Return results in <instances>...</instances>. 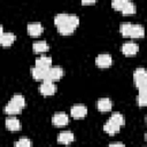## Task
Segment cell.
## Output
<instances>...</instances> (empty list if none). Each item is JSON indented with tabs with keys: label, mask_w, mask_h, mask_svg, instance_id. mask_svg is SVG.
Instances as JSON below:
<instances>
[{
	"label": "cell",
	"mask_w": 147,
	"mask_h": 147,
	"mask_svg": "<svg viewBox=\"0 0 147 147\" xmlns=\"http://www.w3.org/2000/svg\"><path fill=\"white\" fill-rule=\"evenodd\" d=\"M32 49L34 53H45L49 49V46L46 41L40 40V41H36L32 44Z\"/></svg>",
	"instance_id": "19"
},
{
	"label": "cell",
	"mask_w": 147,
	"mask_h": 147,
	"mask_svg": "<svg viewBox=\"0 0 147 147\" xmlns=\"http://www.w3.org/2000/svg\"><path fill=\"white\" fill-rule=\"evenodd\" d=\"M103 130H105V132H107L108 134L113 136V134H116L117 132H119L121 126L116 125L115 123H113V122H110V121L108 119V121L103 124Z\"/></svg>",
	"instance_id": "18"
},
{
	"label": "cell",
	"mask_w": 147,
	"mask_h": 147,
	"mask_svg": "<svg viewBox=\"0 0 147 147\" xmlns=\"http://www.w3.org/2000/svg\"><path fill=\"white\" fill-rule=\"evenodd\" d=\"M64 75V71L61 67H52L48 69V72H47V78L46 80L48 82H57L62 78V76Z\"/></svg>",
	"instance_id": "4"
},
{
	"label": "cell",
	"mask_w": 147,
	"mask_h": 147,
	"mask_svg": "<svg viewBox=\"0 0 147 147\" xmlns=\"http://www.w3.org/2000/svg\"><path fill=\"white\" fill-rule=\"evenodd\" d=\"M111 107H113V102L108 98H101L96 101V108L100 111H108L111 109Z\"/></svg>",
	"instance_id": "16"
},
{
	"label": "cell",
	"mask_w": 147,
	"mask_h": 147,
	"mask_svg": "<svg viewBox=\"0 0 147 147\" xmlns=\"http://www.w3.org/2000/svg\"><path fill=\"white\" fill-rule=\"evenodd\" d=\"M5 124H6V127H7L9 131H20V130H21V126H22V125H21V122H20L16 117H14V116L7 117Z\"/></svg>",
	"instance_id": "13"
},
{
	"label": "cell",
	"mask_w": 147,
	"mask_h": 147,
	"mask_svg": "<svg viewBox=\"0 0 147 147\" xmlns=\"http://www.w3.org/2000/svg\"><path fill=\"white\" fill-rule=\"evenodd\" d=\"M138 91H139V93L137 96V103L140 107H146L147 106V86L138 88Z\"/></svg>",
	"instance_id": "17"
},
{
	"label": "cell",
	"mask_w": 147,
	"mask_h": 147,
	"mask_svg": "<svg viewBox=\"0 0 147 147\" xmlns=\"http://www.w3.org/2000/svg\"><path fill=\"white\" fill-rule=\"evenodd\" d=\"M78 24H79V18H78V16L70 14L69 20H68L64 24L57 26V31H59L62 36H69V34H71V33L76 30V28L78 26Z\"/></svg>",
	"instance_id": "2"
},
{
	"label": "cell",
	"mask_w": 147,
	"mask_h": 147,
	"mask_svg": "<svg viewBox=\"0 0 147 147\" xmlns=\"http://www.w3.org/2000/svg\"><path fill=\"white\" fill-rule=\"evenodd\" d=\"M119 31L124 37L131 38H141L145 34V29L141 24H132L129 22L122 23L119 26Z\"/></svg>",
	"instance_id": "1"
},
{
	"label": "cell",
	"mask_w": 147,
	"mask_h": 147,
	"mask_svg": "<svg viewBox=\"0 0 147 147\" xmlns=\"http://www.w3.org/2000/svg\"><path fill=\"white\" fill-rule=\"evenodd\" d=\"M39 92L42 94V95H53L55 92H56V86L53 82H48V80H45L40 84L39 86Z\"/></svg>",
	"instance_id": "5"
},
{
	"label": "cell",
	"mask_w": 147,
	"mask_h": 147,
	"mask_svg": "<svg viewBox=\"0 0 147 147\" xmlns=\"http://www.w3.org/2000/svg\"><path fill=\"white\" fill-rule=\"evenodd\" d=\"M36 67H39V68H42V69L52 68V57L46 56V55H41V56L37 57L36 59Z\"/></svg>",
	"instance_id": "15"
},
{
	"label": "cell",
	"mask_w": 147,
	"mask_h": 147,
	"mask_svg": "<svg viewBox=\"0 0 147 147\" xmlns=\"http://www.w3.org/2000/svg\"><path fill=\"white\" fill-rule=\"evenodd\" d=\"M95 1H82V5H94Z\"/></svg>",
	"instance_id": "27"
},
{
	"label": "cell",
	"mask_w": 147,
	"mask_h": 147,
	"mask_svg": "<svg viewBox=\"0 0 147 147\" xmlns=\"http://www.w3.org/2000/svg\"><path fill=\"white\" fill-rule=\"evenodd\" d=\"M108 147H125V145L122 144V142H113V144H110Z\"/></svg>",
	"instance_id": "26"
},
{
	"label": "cell",
	"mask_w": 147,
	"mask_h": 147,
	"mask_svg": "<svg viewBox=\"0 0 147 147\" xmlns=\"http://www.w3.org/2000/svg\"><path fill=\"white\" fill-rule=\"evenodd\" d=\"M139 47L136 42L133 41H129V42H124L122 46V53L126 56H133L138 53Z\"/></svg>",
	"instance_id": "6"
},
{
	"label": "cell",
	"mask_w": 147,
	"mask_h": 147,
	"mask_svg": "<svg viewBox=\"0 0 147 147\" xmlns=\"http://www.w3.org/2000/svg\"><path fill=\"white\" fill-rule=\"evenodd\" d=\"M145 119H146V124H147V116H146V118H145Z\"/></svg>",
	"instance_id": "29"
},
{
	"label": "cell",
	"mask_w": 147,
	"mask_h": 147,
	"mask_svg": "<svg viewBox=\"0 0 147 147\" xmlns=\"http://www.w3.org/2000/svg\"><path fill=\"white\" fill-rule=\"evenodd\" d=\"M52 123L55 126H64L69 123V117L65 113H56L52 117Z\"/></svg>",
	"instance_id": "8"
},
{
	"label": "cell",
	"mask_w": 147,
	"mask_h": 147,
	"mask_svg": "<svg viewBox=\"0 0 147 147\" xmlns=\"http://www.w3.org/2000/svg\"><path fill=\"white\" fill-rule=\"evenodd\" d=\"M133 82L137 88L147 86V70L145 68H137L133 71Z\"/></svg>",
	"instance_id": "3"
},
{
	"label": "cell",
	"mask_w": 147,
	"mask_h": 147,
	"mask_svg": "<svg viewBox=\"0 0 147 147\" xmlns=\"http://www.w3.org/2000/svg\"><path fill=\"white\" fill-rule=\"evenodd\" d=\"M113 63V59L109 54H99L95 57V64L99 68H108Z\"/></svg>",
	"instance_id": "7"
},
{
	"label": "cell",
	"mask_w": 147,
	"mask_h": 147,
	"mask_svg": "<svg viewBox=\"0 0 147 147\" xmlns=\"http://www.w3.org/2000/svg\"><path fill=\"white\" fill-rule=\"evenodd\" d=\"M70 114L74 118H82L87 115V108L84 105H75L71 107Z\"/></svg>",
	"instance_id": "9"
},
{
	"label": "cell",
	"mask_w": 147,
	"mask_h": 147,
	"mask_svg": "<svg viewBox=\"0 0 147 147\" xmlns=\"http://www.w3.org/2000/svg\"><path fill=\"white\" fill-rule=\"evenodd\" d=\"M21 110H22L21 108H18L16 105L11 103L10 101H9V103H7V105L5 106V108H3V111H5L6 114H8V115H16V114H20Z\"/></svg>",
	"instance_id": "21"
},
{
	"label": "cell",
	"mask_w": 147,
	"mask_h": 147,
	"mask_svg": "<svg viewBox=\"0 0 147 147\" xmlns=\"http://www.w3.org/2000/svg\"><path fill=\"white\" fill-rule=\"evenodd\" d=\"M26 30H28V33L32 37H38L44 31V28L40 23L38 22H33V23H29L28 26H26Z\"/></svg>",
	"instance_id": "11"
},
{
	"label": "cell",
	"mask_w": 147,
	"mask_h": 147,
	"mask_svg": "<svg viewBox=\"0 0 147 147\" xmlns=\"http://www.w3.org/2000/svg\"><path fill=\"white\" fill-rule=\"evenodd\" d=\"M10 102L14 103V105H16V106H17L18 108H21V109H23V108L25 107V99H24V96L21 95V94H15V95H13L11 99H10Z\"/></svg>",
	"instance_id": "22"
},
{
	"label": "cell",
	"mask_w": 147,
	"mask_h": 147,
	"mask_svg": "<svg viewBox=\"0 0 147 147\" xmlns=\"http://www.w3.org/2000/svg\"><path fill=\"white\" fill-rule=\"evenodd\" d=\"M15 147H31L32 146V142L29 138H21L20 140H17L15 144H14Z\"/></svg>",
	"instance_id": "24"
},
{
	"label": "cell",
	"mask_w": 147,
	"mask_h": 147,
	"mask_svg": "<svg viewBox=\"0 0 147 147\" xmlns=\"http://www.w3.org/2000/svg\"><path fill=\"white\" fill-rule=\"evenodd\" d=\"M125 1H126V0H114V1L111 2V7H113L114 9H116V10H122V8H123Z\"/></svg>",
	"instance_id": "25"
},
{
	"label": "cell",
	"mask_w": 147,
	"mask_h": 147,
	"mask_svg": "<svg viewBox=\"0 0 147 147\" xmlns=\"http://www.w3.org/2000/svg\"><path fill=\"white\" fill-rule=\"evenodd\" d=\"M75 140V136L70 131H62L57 136V142L62 145H69Z\"/></svg>",
	"instance_id": "12"
},
{
	"label": "cell",
	"mask_w": 147,
	"mask_h": 147,
	"mask_svg": "<svg viewBox=\"0 0 147 147\" xmlns=\"http://www.w3.org/2000/svg\"><path fill=\"white\" fill-rule=\"evenodd\" d=\"M109 121L115 123L118 126H123L125 124V118H124V116L121 113H113L110 118H109Z\"/></svg>",
	"instance_id": "20"
},
{
	"label": "cell",
	"mask_w": 147,
	"mask_h": 147,
	"mask_svg": "<svg viewBox=\"0 0 147 147\" xmlns=\"http://www.w3.org/2000/svg\"><path fill=\"white\" fill-rule=\"evenodd\" d=\"M47 72H48V69H42V68L36 67V65L33 68H31V75H32L33 79H36V80L45 82L47 78Z\"/></svg>",
	"instance_id": "10"
},
{
	"label": "cell",
	"mask_w": 147,
	"mask_h": 147,
	"mask_svg": "<svg viewBox=\"0 0 147 147\" xmlns=\"http://www.w3.org/2000/svg\"><path fill=\"white\" fill-rule=\"evenodd\" d=\"M145 140H146V141H147V133H146V134H145Z\"/></svg>",
	"instance_id": "28"
},
{
	"label": "cell",
	"mask_w": 147,
	"mask_h": 147,
	"mask_svg": "<svg viewBox=\"0 0 147 147\" xmlns=\"http://www.w3.org/2000/svg\"><path fill=\"white\" fill-rule=\"evenodd\" d=\"M136 10H137V8H136V6H134L133 2H131V1H125V3H124V6H123V8H122L121 11H122L124 15H130V14H134Z\"/></svg>",
	"instance_id": "23"
},
{
	"label": "cell",
	"mask_w": 147,
	"mask_h": 147,
	"mask_svg": "<svg viewBox=\"0 0 147 147\" xmlns=\"http://www.w3.org/2000/svg\"><path fill=\"white\" fill-rule=\"evenodd\" d=\"M16 37L14 33L11 32H3L2 34H0V44L3 47H9L11 46V44L15 41Z\"/></svg>",
	"instance_id": "14"
}]
</instances>
